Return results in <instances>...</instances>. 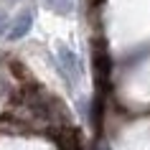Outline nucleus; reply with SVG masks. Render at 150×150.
<instances>
[{
  "label": "nucleus",
  "instance_id": "f257e3e1",
  "mask_svg": "<svg viewBox=\"0 0 150 150\" xmlns=\"http://www.w3.org/2000/svg\"><path fill=\"white\" fill-rule=\"evenodd\" d=\"M59 71H61L64 76H66V81L69 84H76V79H79V59H76V54L71 51V48L61 46L59 48Z\"/></svg>",
  "mask_w": 150,
  "mask_h": 150
},
{
  "label": "nucleus",
  "instance_id": "f03ea898",
  "mask_svg": "<svg viewBox=\"0 0 150 150\" xmlns=\"http://www.w3.org/2000/svg\"><path fill=\"white\" fill-rule=\"evenodd\" d=\"M31 25H33V16L31 13H28V10H25L23 16L21 18H16V21H13V23H10V31H8V38H23L25 33L31 31Z\"/></svg>",
  "mask_w": 150,
  "mask_h": 150
},
{
  "label": "nucleus",
  "instance_id": "7ed1b4c3",
  "mask_svg": "<svg viewBox=\"0 0 150 150\" xmlns=\"http://www.w3.org/2000/svg\"><path fill=\"white\" fill-rule=\"evenodd\" d=\"M46 3L54 10H59V13H69L71 10V0H46Z\"/></svg>",
  "mask_w": 150,
  "mask_h": 150
},
{
  "label": "nucleus",
  "instance_id": "20e7f679",
  "mask_svg": "<svg viewBox=\"0 0 150 150\" xmlns=\"http://www.w3.org/2000/svg\"><path fill=\"white\" fill-rule=\"evenodd\" d=\"M8 21H10V18L0 10V36H8V31H10V23H8Z\"/></svg>",
  "mask_w": 150,
  "mask_h": 150
},
{
  "label": "nucleus",
  "instance_id": "39448f33",
  "mask_svg": "<svg viewBox=\"0 0 150 150\" xmlns=\"http://www.w3.org/2000/svg\"><path fill=\"white\" fill-rule=\"evenodd\" d=\"M8 3H18V0H8Z\"/></svg>",
  "mask_w": 150,
  "mask_h": 150
}]
</instances>
